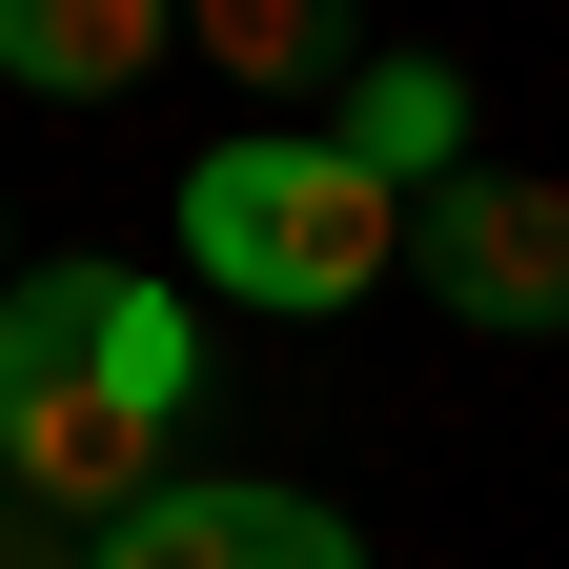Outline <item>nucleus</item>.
Returning <instances> with one entry per match:
<instances>
[{"label": "nucleus", "mask_w": 569, "mask_h": 569, "mask_svg": "<svg viewBox=\"0 0 569 569\" xmlns=\"http://www.w3.org/2000/svg\"><path fill=\"white\" fill-rule=\"evenodd\" d=\"M183 264L224 284V306L326 326V306H367L387 264H427V203L387 163H346V142H203L183 163Z\"/></svg>", "instance_id": "nucleus-1"}, {"label": "nucleus", "mask_w": 569, "mask_h": 569, "mask_svg": "<svg viewBox=\"0 0 569 569\" xmlns=\"http://www.w3.org/2000/svg\"><path fill=\"white\" fill-rule=\"evenodd\" d=\"M427 284H448V326L549 346V326H569V183H549V163H468V183H427Z\"/></svg>", "instance_id": "nucleus-2"}, {"label": "nucleus", "mask_w": 569, "mask_h": 569, "mask_svg": "<svg viewBox=\"0 0 569 569\" xmlns=\"http://www.w3.org/2000/svg\"><path fill=\"white\" fill-rule=\"evenodd\" d=\"M183 41V0H0V82L21 102H122Z\"/></svg>", "instance_id": "nucleus-3"}, {"label": "nucleus", "mask_w": 569, "mask_h": 569, "mask_svg": "<svg viewBox=\"0 0 569 569\" xmlns=\"http://www.w3.org/2000/svg\"><path fill=\"white\" fill-rule=\"evenodd\" d=\"M326 142H346V163H387V183L427 203V183H468V82H448V61H407V41H387L367 82H346V122H326Z\"/></svg>", "instance_id": "nucleus-4"}, {"label": "nucleus", "mask_w": 569, "mask_h": 569, "mask_svg": "<svg viewBox=\"0 0 569 569\" xmlns=\"http://www.w3.org/2000/svg\"><path fill=\"white\" fill-rule=\"evenodd\" d=\"M102 306H122V264H21V284H0V407H21V387H82L102 367Z\"/></svg>", "instance_id": "nucleus-5"}, {"label": "nucleus", "mask_w": 569, "mask_h": 569, "mask_svg": "<svg viewBox=\"0 0 569 569\" xmlns=\"http://www.w3.org/2000/svg\"><path fill=\"white\" fill-rule=\"evenodd\" d=\"M183 41L203 61H224V82H326V61H346V0H183Z\"/></svg>", "instance_id": "nucleus-6"}, {"label": "nucleus", "mask_w": 569, "mask_h": 569, "mask_svg": "<svg viewBox=\"0 0 569 569\" xmlns=\"http://www.w3.org/2000/svg\"><path fill=\"white\" fill-rule=\"evenodd\" d=\"M102 387L203 407V306H183V284H142V264H122V306H102Z\"/></svg>", "instance_id": "nucleus-7"}, {"label": "nucleus", "mask_w": 569, "mask_h": 569, "mask_svg": "<svg viewBox=\"0 0 569 569\" xmlns=\"http://www.w3.org/2000/svg\"><path fill=\"white\" fill-rule=\"evenodd\" d=\"M82 569H244V529H224V468H183L163 509H122V529H102Z\"/></svg>", "instance_id": "nucleus-8"}, {"label": "nucleus", "mask_w": 569, "mask_h": 569, "mask_svg": "<svg viewBox=\"0 0 569 569\" xmlns=\"http://www.w3.org/2000/svg\"><path fill=\"white\" fill-rule=\"evenodd\" d=\"M224 529H244V569H367V529H346L326 488H244L224 468Z\"/></svg>", "instance_id": "nucleus-9"}, {"label": "nucleus", "mask_w": 569, "mask_h": 569, "mask_svg": "<svg viewBox=\"0 0 569 569\" xmlns=\"http://www.w3.org/2000/svg\"><path fill=\"white\" fill-rule=\"evenodd\" d=\"M0 529H21V488H0Z\"/></svg>", "instance_id": "nucleus-10"}, {"label": "nucleus", "mask_w": 569, "mask_h": 569, "mask_svg": "<svg viewBox=\"0 0 569 569\" xmlns=\"http://www.w3.org/2000/svg\"><path fill=\"white\" fill-rule=\"evenodd\" d=\"M0 284H21V264H0Z\"/></svg>", "instance_id": "nucleus-11"}]
</instances>
